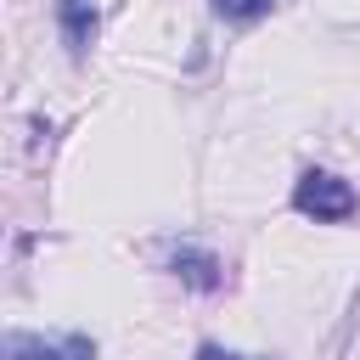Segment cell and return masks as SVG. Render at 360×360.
Here are the masks:
<instances>
[{"mask_svg": "<svg viewBox=\"0 0 360 360\" xmlns=\"http://www.w3.org/2000/svg\"><path fill=\"white\" fill-rule=\"evenodd\" d=\"M292 208H298L304 219H315V225H338V219H349V214L360 208V197H354L349 180H338V174H326V169H309V174H298V186H292Z\"/></svg>", "mask_w": 360, "mask_h": 360, "instance_id": "cell-1", "label": "cell"}, {"mask_svg": "<svg viewBox=\"0 0 360 360\" xmlns=\"http://www.w3.org/2000/svg\"><path fill=\"white\" fill-rule=\"evenodd\" d=\"M6 349L28 354V360H96V343H90L84 332H68V338H56V343L28 338V332H11V338H6Z\"/></svg>", "mask_w": 360, "mask_h": 360, "instance_id": "cell-2", "label": "cell"}, {"mask_svg": "<svg viewBox=\"0 0 360 360\" xmlns=\"http://www.w3.org/2000/svg\"><path fill=\"white\" fill-rule=\"evenodd\" d=\"M169 270H174L191 292H214V287L225 281V264H219L208 248H174V253H169Z\"/></svg>", "mask_w": 360, "mask_h": 360, "instance_id": "cell-3", "label": "cell"}, {"mask_svg": "<svg viewBox=\"0 0 360 360\" xmlns=\"http://www.w3.org/2000/svg\"><path fill=\"white\" fill-rule=\"evenodd\" d=\"M56 22H62V39H68V51L73 56H84L90 51V39H96V6L90 0H56Z\"/></svg>", "mask_w": 360, "mask_h": 360, "instance_id": "cell-4", "label": "cell"}, {"mask_svg": "<svg viewBox=\"0 0 360 360\" xmlns=\"http://www.w3.org/2000/svg\"><path fill=\"white\" fill-rule=\"evenodd\" d=\"M219 17H231V22H253V17H264L270 11V0H208Z\"/></svg>", "mask_w": 360, "mask_h": 360, "instance_id": "cell-5", "label": "cell"}, {"mask_svg": "<svg viewBox=\"0 0 360 360\" xmlns=\"http://www.w3.org/2000/svg\"><path fill=\"white\" fill-rule=\"evenodd\" d=\"M197 360H231V354H225L219 343H202V349H197Z\"/></svg>", "mask_w": 360, "mask_h": 360, "instance_id": "cell-6", "label": "cell"}, {"mask_svg": "<svg viewBox=\"0 0 360 360\" xmlns=\"http://www.w3.org/2000/svg\"><path fill=\"white\" fill-rule=\"evenodd\" d=\"M6 354H11V360H28V354H17V349H6Z\"/></svg>", "mask_w": 360, "mask_h": 360, "instance_id": "cell-7", "label": "cell"}]
</instances>
